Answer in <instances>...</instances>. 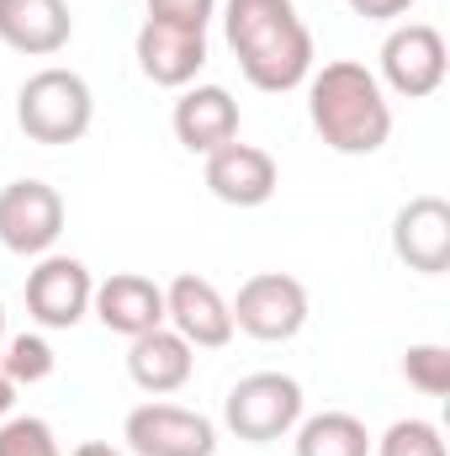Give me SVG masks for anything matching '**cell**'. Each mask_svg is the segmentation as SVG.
Returning a JSON list of instances; mask_svg holds the SVG:
<instances>
[{
  "label": "cell",
  "mask_w": 450,
  "mask_h": 456,
  "mask_svg": "<svg viewBox=\"0 0 450 456\" xmlns=\"http://www.w3.org/2000/svg\"><path fill=\"white\" fill-rule=\"evenodd\" d=\"M223 37L254 91H297L313 75V32L292 0H228Z\"/></svg>",
  "instance_id": "cell-1"
},
{
  "label": "cell",
  "mask_w": 450,
  "mask_h": 456,
  "mask_svg": "<svg viewBox=\"0 0 450 456\" xmlns=\"http://www.w3.org/2000/svg\"><path fill=\"white\" fill-rule=\"evenodd\" d=\"M308 117H313V133L334 154H355V159L387 149L392 138V102L376 69L355 59H334L308 75Z\"/></svg>",
  "instance_id": "cell-2"
},
{
  "label": "cell",
  "mask_w": 450,
  "mask_h": 456,
  "mask_svg": "<svg viewBox=\"0 0 450 456\" xmlns=\"http://www.w3.org/2000/svg\"><path fill=\"white\" fill-rule=\"evenodd\" d=\"M91 122H96V96H91L85 75H75V69L48 64V69L27 75V86L16 91V127L32 143H48V149L80 143L91 133Z\"/></svg>",
  "instance_id": "cell-3"
},
{
  "label": "cell",
  "mask_w": 450,
  "mask_h": 456,
  "mask_svg": "<svg viewBox=\"0 0 450 456\" xmlns=\"http://www.w3.org/2000/svg\"><path fill=\"white\" fill-rule=\"evenodd\" d=\"M297 419H302V382L286 371H249L223 398V425L249 446H270L292 436Z\"/></svg>",
  "instance_id": "cell-4"
},
{
  "label": "cell",
  "mask_w": 450,
  "mask_h": 456,
  "mask_svg": "<svg viewBox=\"0 0 450 456\" xmlns=\"http://www.w3.org/2000/svg\"><path fill=\"white\" fill-rule=\"evenodd\" d=\"M233 330H244L260 345H286L302 335L308 324V287L286 271H260L238 287V297L228 303Z\"/></svg>",
  "instance_id": "cell-5"
},
{
  "label": "cell",
  "mask_w": 450,
  "mask_h": 456,
  "mask_svg": "<svg viewBox=\"0 0 450 456\" xmlns=\"http://www.w3.org/2000/svg\"><path fill=\"white\" fill-rule=\"evenodd\" d=\"M446 69H450V53H446V37L440 27L430 21H403L387 32L382 43V91L403 96V102H424L446 86Z\"/></svg>",
  "instance_id": "cell-6"
},
{
  "label": "cell",
  "mask_w": 450,
  "mask_h": 456,
  "mask_svg": "<svg viewBox=\"0 0 450 456\" xmlns=\"http://www.w3.org/2000/svg\"><path fill=\"white\" fill-rule=\"evenodd\" d=\"M122 441L133 456H213L218 425L181 403H138L122 419Z\"/></svg>",
  "instance_id": "cell-7"
},
{
  "label": "cell",
  "mask_w": 450,
  "mask_h": 456,
  "mask_svg": "<svg viewBox=\"0 0 450 456\" xmlns=\"http://www.w3.org/2000/svg\"><path fill=\"white\" fill-rule=\"evenodd\" d=\"M64 233V197L48 181H11L0 186V244L11 255H53Z\"/></svg>",
  "instance_id": "cell-8"
},
{
  "label": "cell",
  "mask_w": 450,
  "mask_h": 456,
  "mask_svg": "<svg viewBox=\"0 0 450 456\" xmlns=\"http://www.w3.org/2000/svg\"><path fill=\"white\" fill-rule=\"evenodd\" d=\"M91 265L75 255H37V265L27 271V314L43 330H75L91 314Z\"/></svg>",
  "instance_id": "cell-9"
},
{
  "label": "cell",
  "mask_w": 450,
  "mask_h": 456,
  "mask_svg": "<svg viewBox=\"0 0 450 456\" xmlns=\"http://www.w3.org/2000/svg\"><path fill=\"white\" fill-rule=\"evenodd\" d=\"M165 324L191 345V350H223L238 330H233V314H228V297L197 271H181L170 287H165Z\"/></svg>",
  "instance_id": "cell-10"
},
{
  "label": "cell",
  "mask_w": 450,
  "mask_h": 456,
  "mask_svg": "<svg viewBox=\"0 0 450 456\" xmlns=\"http://www.w3.org/2000/svg\"><path fill=\"white\" fill-rule=\"evenodd\" d=\"M133 53H138L143 80H154V86H165V91H186V86H197V75H202V64H207V32L175 27V21H154V16H149V21L138 27Z\"/></svg>",
  "instance_id": "cell-11"
},
{
  "label": "cell",
  "mask_w": 450,
  "mask_h": 456,
  "mask_svg": "<svg viewBox=\"0 0 450 456\" xmlns=\"http://www.w3.org/2000/svg\"><path fill=\"white\" fill-rule=\"evenodd\" d=\"M392 255L419 276L450 271V202L446 197H414L392 218Z\"/></svg>",
  "instance_id": "cell-12"
},
{
  "label": "cell",
  "mask_w": 450,
  "mask_h": 456,
  "mask_svg": "<svg viewBox=\"0 0 450 456\" xmlns=\"http://www.w3.org/2000/svg\"><path fill=\"white\" fill-rule=\"evenodd\" d=\"M281 186V170L276 159L260 149V143H223L207 154V191L228 202V208H265Z\"/></svg>",
  "instance_id": "cell-13"
},
{
  "label": "cell",
  "mask_w": 450,
  "mask_h": 456,
  "mask_svg": "<svg viewBox=\"0 0 450 456\" xmlns=\"http://www.w3.org/2000/svg\"><path fill=\"white\" fill-rule=\"evenodd\" d=\"M91 314H96L112 335L138 340V335H149V330L165 324V287L149 281V276H138V271H117L107 281H96Z\"/></svg>",
  "instance_id": "cell-14"
},
{
  "label": "cell",
  "mask_w": 450,
  "mask_h": 456,
  "mask_svg": "<svg viewBox=\"0 0 450 456\" xmlns=\"http://www.w3.org/2000/svg\"><path fill=\"white\" fill-rule=\"evenodd\" d=\"M75 37L69 0H0V43L27 59H53Z\"/></svg>",
  "instance_id": "cell-15"
},
{
  "label": "cell",
  "mask_w": 450,
  "mask_h": 456,
  "mask_svg": "<svg viewBox=\"0 0 450 456\" xmlns=\"http://www.w3.org/2000/svg\"><path fill=\"white\" fill-rule=\"evenodd\" d=\"M170 127L181 138V149L191 154H213L238 138V102L228 96L223 86H186L175 112H170Z\"/></svg>",
  "instance_id": "cell-16"
},
{
  "label": "cell",
  "mask_w": 450,
  "mask_h": 456,
  "mask_svg": "<svg viewBox=\"0 0 450 456\" xmlns=\"http://www.w3.org/2000/svg\"><path fill=\"white\" fill-rule=\"evenodd\" d=\"M191 371H197V350L181 340L170 324H159V330H149V335H138L127 345V377L143 393H154V398L181 393L191 382Z\"/></svg>",
  "instance_id": "cell-17"
},
{
  "label": "cell",
  "mask_w": 450,
  "mask_h": 456,
  "mask_svg": "<svg viewBox=\"0 0 450 456\" xmlns=\"http://www.w3.org/2000/svg\"><path fill=\"white\" fill-rule=\"evenodd\" d=\"M297 441V456H371V430H366V419H355V414H344V409H324V414H313V419H297V430H292Z\"/></svg>",
  "instance_id": "cell-18"
},
{
  "label": "cell",
  "mask_w": 450,
  "mask_h": 456,
  "mask_svg": "<svg viewBox=\"0 0 450 456\" xmlns=\"http://www.w3.org/2000/svg\"><path fill=\"white\" fill-rule=\"evenodd\" d=\"M0 371H5V382L11 387H32V382H43V377H53V345L43 340V335H16V340H5L0 350Z\"/></svg>",
  "instance_id": "cell-19"
},
{
  "label": "cell",
  "mask_w": 450,
  "mask_h": 456,
  "mask_svg": "<svg viewBox=\"0 0 450 456\" xmlns=\"http://www.w3.org/2000/svg\"><path fill=\"white\" fill-rule=\"evenodd\" d=\"M371 456H446V441L430 419H392L382 441H371Z\"/></svg>",
  "instance_id": "cell-20"
},
{
  "label": "cell",
  "mask_w": 450,
  "mask_h": 456,
  "mask_svg": "<svg viewBox=\"0 0 450 456\" xmlns=\"http://www.w3.org/2000/svg\"><path fill=\"white\" fill-rule=\"evenodd\" d=\"M0 456H64V452H59V436H53L48 419L16 414V419H0Z\"/></svg>",
  "instance_id": "cell-21"
},
{
  "label": "cell",
  "mask_w": 450,
  "mask_h": 456,
  "mask_svg": "<svg viewBox=\"0 0 450 456\" xmlns=\"http://www.w3.org/2000/svg\"><path fill=\"white\" fill-rule=\"evenodd\" d=\"M403 377H408V387H419L424 398H446L450 393V350L446 345H408Z\"/></svg>",
  "instance_id": "cell-22"
},
{
  "label": "cell",
  "mask_w": 450,
  "mask_h": 456,
  "mask_svg": "<svg viewBox=\"0 0 450 456\" xmlns=\"http://www.w3.org/2000/svg\"><path fill=\"white\" fill-rule=\"evenodd\" d=\"M154 21H175V27H197L207 32V21L218 16V0H149Z\"/></svg>",
  "instance_id": "cell-23"
},
{
  "label": "cell",
  "mask_w": 450,
  "mask_h": 456,
  "mask_svg": "<svg viewBox=\"0 0 450 456\" xmlns=\"http://www.w3.org/2000/svg\"><path fill=\"white\" fill-rule=\"evenodd\" d=\"M355 16H366V21H398V16H408L414 11V0H344Z\"/></svg>",
  "instance_id": "cell-24"
},
{
  "label": "cell",
  "mask_w": 450,
  "mask_h": 456,
  "mask_svg": "<svg viewBox=\"0 0 450 456\" xmlns=\"http://www.w3.org/2000/svg\"><path fill=\"white\" fill-rule=\"evenodd\" d=\"M69 456H127V452H117L112 441H80Z\"/></svg>",
  "instance_id": "cell-25"
},
{
  "label": "cell",
  "mask_w": 450,
  "mask_h": 456,
  "mask_svg": "<svg viewBox=\"0 0 450 456\" xmlns=\"http://www.w3.org/2000/svg\"><path fill=\"white\" fill-rule=\"evenodd\" d=\"M11 403H16V387H11V382H5V371H0V419L11 414Z\"/></svg>",
  "instance_id": "cell-26"
},
{
  "label": "cell",
  "mask_w": 450,
  "mask_h": 456,
  "mask_svg": "<svg viewBox=\"0 0 450 456\" xmlns=\"http://www.w3.org/2000/svg\"><path fill=\"white\" fill-rule=\"evenodd\" d=\"M0 350H5V308H0Z\"/></svg>",
  "instance_id": "cell-27"
}]
</instances>
